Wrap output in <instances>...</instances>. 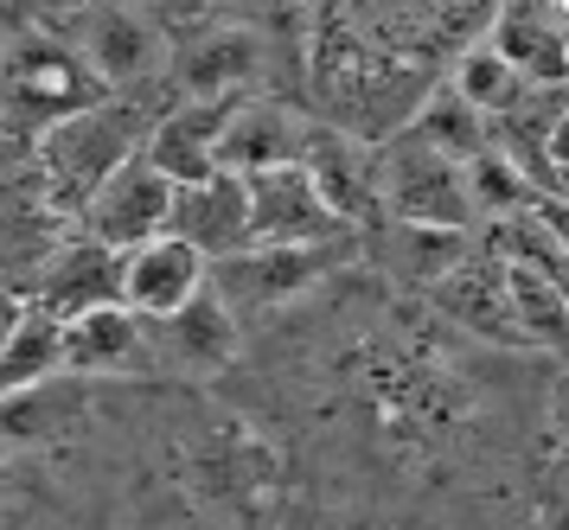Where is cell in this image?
Here are the masks:
<instances>
[{"label": "cell", "instance_id": "cell-1", "mask_svg": "<svg viewBox=\"0 0 569 530\" xmlns=\"http://www.w3.org/2000/svg\"><path fill=\"white\" fill-rule=\"evenodd\" d=\"M141 134H148V109H141V102L97 97V102H83L71 116H52V122L39 128V141H32V173L46 186V199L78 224L83 199L141 148Z\"/></svg>", "mask_w": 569, "mask_h": 530}, {"label": "cell", "instance_id": "cell-2", "mask_svg": "<svg viewBox=\"0 0 569 530\" xmlns=\"http://www.w3.org/2000/svg\"><path fill=\"white\" fill-rule=\"evenodd\" d=\"M352 256H359V237H339V243H243V250L206 262V288L231 307L237 327H257L276 307L320 288Z\"/></svg>", "mask_w": 569, "mask_h": 530}, {"label": "cell", "instance_id": "cell-3", "mask_svg": "<svg viewBox=\"0 0 569 530\" xmlns=\"http://www.w3.org/2000/svg\"><path fill=\"white\" fill-rule=\"evenodd\" d=\"M371 192L378 218L390 224H429V230H473V199H467V167L455 153L429 148L410 128H390L385 148H371Z\"/></svg>", "mask_w": 569, "mask_h": 530}, {"label": "cell", "instance_id": "cell-4", "mask_svg": "<svg viewBox=\"0 0 569 530\" xmlns=\"http://www.w3.org/2000/svg\"><path fill=\"white\" fill-rule=\"evenodd\" d=\"M64 46L103 83V97L109 90H141V83L173 71V39L141 0H78L71 26H64Z\"/></svg>", "mask_w": 569, "mask_h": 530}, {"label": "cell", "instance_id": "cell-5", "mask_svg": "<svg viewBox=\"0 0 569 530\" xmlns=\"http://www.w3.org/2000/svg\"><path fill=\"white\" fill-rule=\"evenodd\" d=\"M64 237H71V218L46 199L32 167L27 173H0V288H13L27 301L39 269L58 256Z\"/></svg>", "mask_w": 569, "mask_h": 530}, {"label": "cell", "instance_id": "cell-6", "mask_svg": "<svg viewBox=\"0 0 569 530\" xmlns=\"http://www.w3.org/2000/svg\"><path fill=\"white\" fill-rule=\"evenodd\" d=\"M167 204H173V186L141 160V148L116 167V173L83 199L78 224L90 243H103V250H134V243H148V237H160L167 230Z\"/></svg>", "mask_w": 569, "mask_h": 530}, {"label": "cell", "instance_id": "cell-7", "mask_svg": "<svg viewBox=\"0 0 569 530\" xmlns=\"http://www.w3.org/2000/svg\"><path fill=\"white\" fill-rule=\"evenodd\" d=\"M141 339H148V364L154 371H180V378H211L237 358V339L243 327L231 320V307L218 301L211 288H199L186 307H173L167 320H141Z\"/></svg>", "mask_w": 569, "mask_h": 530}, {"label": "cell", "instance_id": "cell-8", "mask_svg": "<svg viewBox=\"0 0 569 530\" xmlns=\"http://www.w3.org/2000/svg\"><path fill=\"white\" fill-rule=\"evenodd\" d=\"M0 90L13 109H46V116H71L83 102L103 97V83L83 71V58L58 32H27L7 46V64H0Z\"/></svg>", "mask_w": 569, "mask_h": 530}, {"label": "cell", "instance_id": "cell-9", "mask_svg": "<svg viewBox=\"0 0 569 530\" xmlns=\"http://www.w3.org/2000/svg\"><path fill=\"white\" fill-rule=\"evenodd\" d=\"M243 199H250V243H339L359 237L327 211L301 167H262L243 173Z\"/></svg>", "mask_w": 569, "mask_h": 530}, {"label": "cell", "instance_id": "cell-10", "mask_svg": "<svg viewBox=\"0 0 569 530\" xmlns=\"http://www.w3.org/2000/svg\"><path fill=\"white\" fill-rule=\"evenodd\" d=\"M27 307H39L58 327L78 320V313H97V307H122V256L103 250V243H90L83 230H71L58 243V256L39 269Z\"/></svg>", "mask_w": 569, "mask_h": 530}, {"label": "cell", "instance_id": "cell-11", "mask_svg": "<svg viewBox=\"0 0 569 530\" xmlns=\"http://www.w3.org/2000/svg\"><path fill=\"white\" fill-rule=\"evenodd\" d=\"M167 237H180L186 250H199L206 262L231 256L250 243V199H243V173H218L192 179V186H173V204H167Z\"/></svg>", "mask_w": 569, "mask_h": 530}, {"label": "cell", "instance_id": "cell-12", "mask_svg": "<svg viewBox=\"0 0 569 530\" xmlns=\"http://www.w3.org/2000/svg\"><path fill=\"white\" fill-rule=\"evenodd\" d=\"M308 116H295L276 97H237L218 128V167L224 173H262V167H295L308 148Z\"/></svg>", "mask_w": 569, "mask_h": 530}, {"label": "cell", "instance_id": "cell-13", "mask_svg": "<svg viewBox=\"0 0 569 530\" xmlns=\"http://www.w3.org/2000/svg\"><path fill=\"white\" fill-rule=\"evenodd\" d=\"M429 301L455 320V327L480 332L487 346H525V332L512 320V301H506V269H499V256L480 250V237H473V250L436 281V288H422ZM531 352V346H525Z\"/></svg>", "mask_w": 569, "mask_h": 530}, {"label": "cell", "instance_id": "cell-14", "mask_svg": "<svg viewBox=\"0 0 569 530\" xmlns=\"http://www.w3.org/2000/svg\"><path fill=\"white\" fill-rule=\"evenodd\" d=\"M301 173L313 179V192L327 199L346 230H365L378 218V192H371V148H365L359 134H346V128H308V148L295 160Z\"/></svg>", "mask_w": 569, "mask_h": 530}, {"label": "cell", "instance_id": "cell-15", "mask_svg": "<svg viewBox=\"0 0 569 530\" xmlns=\"http://www.w3.org/2000/svg\"><path fill=\"white\" fill-rule=\"evenodd\" d=\"M206 288V256L186 250L180 237H148L122 250V307L134 320H167L173 307H186L192 294Z\"/></svg>", "mask_w": 569, "mask_h": 530}, {"label": "cell", "instance_id": "cell-16", "mask_svg": "<svg viewBox=\"0 0 569 530\" xmlns=\"http://www.w3.org/2000/svg\"><path fill=\"white\" fill-rule=\"evenodd\" d=\"M224 109H231V102L186 97L180 109L154 116L148 134H141V160H148L167 186L211 179V173H218V128H224Z\"/></svg>", "mask_w": 569, "mask_h": 530}, {"label": "cell", "instance_id": "cell-17", "mask_svg": "<svg viewBox=\"0 0 569 530\" xmlns=\"http://www.w3.org/2000/svg\"><path fill=\"white\" fill-rule=\"evenodd\" d=\"M58 371L71 378H122V371H154L148 364V339L129 307H97L78 313L58 332Z\"/></svg>", "mask_w": 569, "mask_h": 530}, {"label": "cell", "instance_id": "cell-18", "mask_svg": "<svg viewBox=\"0 0 569 530\" xmlns=\"http://www.w3.org/2000/svg\"><path fill=\"white\" fill-rule=\"evenodd\" d=\"M525 83H563V0H512L487 39Z\"/></svg>", "mask_w": 569, "mask_h": 530}, {"label": "cell", "instance_id": "cell-19", "mask_svg": "<svg viewBox=\"0 0 569 530\" xmlns=\"http://www.w3.org/2000/svg\"><path fill=\"white\" fill-rule=\"evenodd\" d=\"M262 39L250 26H218L180 58V90L206 102H237L262 77Z\"/></svg>", "mask_w": 569, "mask_h": 530}, {"label": "cell", "instance_id": "cell-20", "mask_svg": "<svg viewBox=\"0 0 569 530\" xmlns=\"http://www.w3.org/2000/svg\"><path fill=\"white\" fill-rule=\"evenodd\" d=\"M385 224V243L371 237V256L378 269L403 281V288H436L467 250H473V230H429V224H390V218H371Z\"/></svg>", "mask_w": 569, "mask_h": 530}, {"label": "cell", "instance_id": "cell-21", "mask_svg": "<svg viewBox=\"0 0 569 530\" xmlns=\"http://www.w3.org/2000/svg\"><path fill=\"white\" fill-rule=\"evenodd\" d=\"M58 320H46L39 307H20V320L0 346V397H20V390H39V383L64 378L58 371Z\"/></svg>", "mask_w": 569, "mask_h": 530}, {"label": "cell", "instance_id": "cell-22", "mask_svg": "<svg viewBox=\"0 0 569 530\" xmlns=\"http://www.w3.org/2000/svg\"><path fill=\"white\" fill-rule=\"evenodd\" d=\"M506 269V301H512V320L518 332H525V346L531 352H557L563 346V320H569V307H563V281L557 276H543V269H525V262H499Z\"/></svg>", "mask_w": 569, "mask_h": 530}, {"label": "cell", "instance_id": "cell-23", "mask_svg": "<svg viewBox=\"0 0 569 530\" xmlns=\"http://www.w3.org/2000/svg\"><path fill=\"white\" fill-rule=\"evenodd\" d=\"M403 128H410V134H422L429 148L455 153V160H467V153L487 148V116H473L455 90H429V97L416 102V116Z\"/></svg>", "mask_w": 569, "mask_h": 530}, {"label": "cell", "instance_id": "cell-24", "mask_svg": "<svg viewBox=\"0 0 569 530\" xmlns=\"http://www.w3.org/2000/svg\"><path fill=\"white\" fill-rule=\"evenodd\" d=\"M448 90H455L473 116H487V122H492V116H506V109L525 97V77H518L492 46H473L461 64H455V83H448Z\"/></svg>", "mask_w": 569, "mask_h": 530}, {"label": "cell", "instance_id": "cell-25", "mask_svg": "<svg viewBox=\"0 0 569 530\" xmlns=\"http://www.w3.org/2000/svg\"><path fill=\"white\" fill-rule=\"evenodd\" d=\"M20 294H13V288H0V346H7V332H13V320H20Z\"/></svg>", "mask_w": 569, "mask_h": 530}, {"label": "cell", "instance_id": "cell-26", "mask_svg": "<svg viewBox=\"0 0 569 530\" xmlns=\"http://www.w3.org/2000/svg\"><path fill=\"white\" fill-rule=\"evenodd\" d=\"M0 530H20V518H13V506L0 499Z\"/></svg>", "mask_w": 569, "mask_h": 530}]
</instances>
